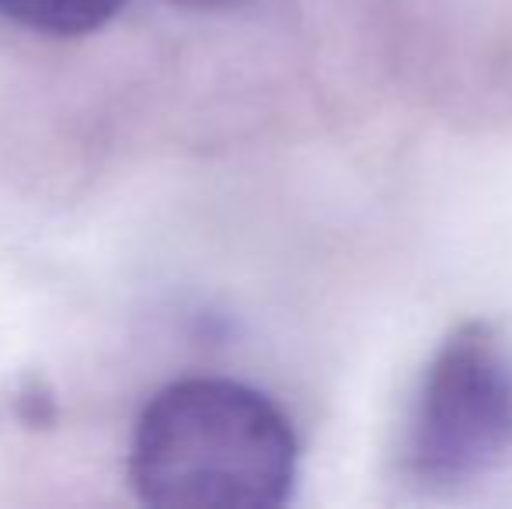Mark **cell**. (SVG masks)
Listing matches in <instances>:
<instances>
[{
	"instance_id": "6da1fadb",
	"label": "cell",
	"mask_w": 512,
	"mask_h": 509,
	"mask_svg": "<svg viewBox=\"0 0 512 509\" xmlns=\"http://www.w3.org/2000/svg\"><path fill=\"white\" fill-rule=\"evenodd\" d=\"M129 482L147 506H283L297 482V436L255 387L189 377L143 408L129 443Z\"/></svg>"
},
{
	"instance_id": "277c9868",
	"label": "cell",
	"mask_w": 512,
	"mask_h": 509,
	"mask_svg": "<svg viewBox=\"0 0 512 509\" xmlns=\"http://www.w3.org/2000/svg\"><path fill=\"white\" fill-rule=\"evenodd\" d=\"M185 7H230V4H241V0H178Z\"/></svg>"
},
{
	"instance_id": "3957f363",
	"label": "cell",
	"mask_w": 512,
	"mask_h": 509,
	"mask_svg": "<svg viewBox=\"0 0 512 509\" xmlns=\"http://www.w3.org/2000/svg\"><path fill=\"white\" fill-rule=\"evenodd\" d=\"M126 0H0V14L39 35H88L102 28Z\"/></svg>"
},
{
	"instance_id": "7a4b0ae2",
	"label": "cell",
	"mask_w": 512,
	"mask_h": 509,
	"mask_svg": "<svg viewBox=\"0 0 512 509\" xmlns=\"http://www.w3.org/2000/svg\"><path fill=\"white\" fill-rule=\"evenodd\" d=\"M512 450V346L488 321H467L436 349L418 387L405 457L418 482L460 485Z\"/></svg>"
}]
</instances>
